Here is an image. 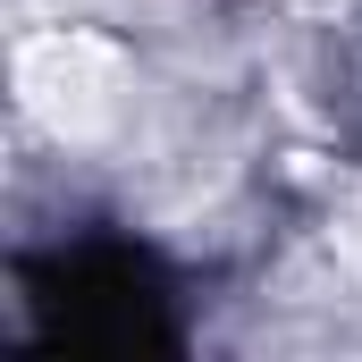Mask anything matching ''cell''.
Returning <instances> with one entry per match:
<instances>
[{
	"label": "cell",
	"mask_w": 362,
	"mask_h": 362,
	"mask_svg": "<svg viewBox=\"0 0 362 362\" xmlns=\"http://www.w3.org/2000/svg\"><path fill=\"white\" fill-rule=\"evenodd\" d=\"M17 101H25V118L42 135L93 144V135H110V118L127 101V59L101 34H76V25L25 34L17 42Z\"/></svg>",
	"instance_id": "6da1fadb"
},
{
	"label": "cell",
	"mask_w": 362,
	"mask_h": 362,
	"mask_svg": "<svg viewBox=\"0 0 362 362\" xmlns=\"http://www.w3.org/2000/svg\"><path fill=\"white\" fill-rule=\"evenodd\" d=\"M337 245H346V262H354V270H362V202H354V219L337 228Z\"/></svg>",
	"instance_id": "7a4b0ae2"
}]
</instances>
